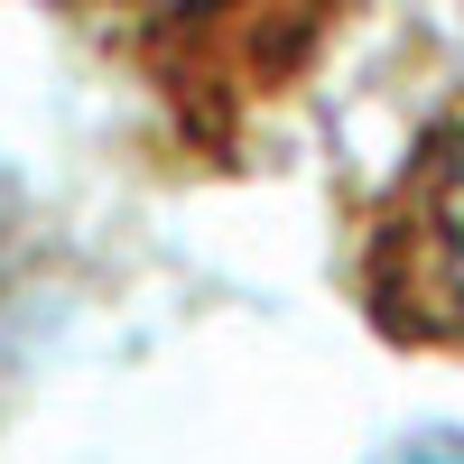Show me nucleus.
<instances>
[{"mask_svg": "<svg viewBox=\"0 0 464 464\" xmlns=\"http://www.w3.org/2000/svg\"><path fill=\"white\" fill-rule=\"evenodd\" d=\"M0 10L47 19L111 93H130L177 168L242 177L306 111L372 0H0Z\"/></svg>", "mask_w": 464, "mask_h": 464, "instance_id": "1", "label": "nucleus"}, {"mask_svg": "<svg viewBox=\"0 0 464 464\" xmlns=\"http://www.w3.org/2000/svg\"><path fill=\"white\" fill-rule=\"evenodd\" d=\"M343 279L372 334L464 362V84L400 140L343 232Z\"/></svg>", "mask_w": 464, "mask_h": 464, "instance_id": "2", "label": "nucleus"}, {"mask_svg": "<svg viewBox=\"0 0 464 464\" xmlns=\"http://www.w3.org/2000/svg\"><path fill=\"white\" fill-rule=\"evenodd\" d=\"M400 464H464V437H428V446L400 455Z\"/></svg>", "mask_w": 464, "mask_h": 464, "instance_id": "3", "label": "nucleus"}]
</instances>
